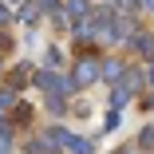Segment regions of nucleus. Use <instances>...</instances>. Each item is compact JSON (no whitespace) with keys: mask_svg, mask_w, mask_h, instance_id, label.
<instances>
[{"mask_svg":"<svg viewBox=\"0 0 154 154\" xmlns=\"http://www.w3.org/2000/svg\"><path fill=\"white\" fill-rule=\"evenodd\" d=\"M36 87H44L48 95H71V91H75V83H71V79L55 75V71H40V75H36Z\"/></svg>","mask_w":154,"mask_h":154,"instance_id":"obj_1","label":"nucleus"},{"mask_svg":"<svg viewBox=\"0 0 154 154\" xmlns=\"http://www.w3.org/2000/svg\"><path fill=\"white\" fill-rule=\"evenodd\" d=\"M99 79V63H95V59H79V63H75V91H83V87H91V83H95Z\"/></svg>","mask_w":154,"mask_h":154,"instance_id":"obj_2","label":"nucleus"},{"mask_svg":"<svg viewBox=\"0 0 154 154\" xmlns=\"http://www.w3.org/2000/svg\"><path fill=\"white\" fill-rule=\"evenodd\" d=\"M134 28H138L134 20H115V16H111V32H107V36H111V40H131Z\"/></svg>","mask_w":154,"mask_h":154,"instance_id":"obj_3","label":"nucleus"},{"mask_svg":"<svg viewBox=\"0 0 154 154\" xmlns=\"http://www.w3.org/2000/svg\"><path fill=\"white\" fill-rule=\"evenodd\" d=\"M131 44H134V51H138V55L154 59V36H146V32H134V36H131Z\"/></svg>","mask_w":154,"mask_h":154,"instance_id":"obj_4","label":"nucleus"},{"mask_svg":"<svg viewBox=\"0 0 154 154\" xmlns=\"http://www.w3.org/2000/svg\"><path fill=\"white\" fill-rule=\"evenodd\" d=\"M119 83H122V87H127L131 95H134V91L142 87V75H138V71H122V75H119Z\"/></svg>","mask_w":154,"mask_h":154,"instance_id":"obj_5","label":"nucleus"},{"mask_svg":"<svg viewBox=\"0 0 154 154\" xmlns=\"http://www.w3.org/2000/svg\"><path fill=\"white\" fill-rule=\"evenodd\" d=\"M28 154H51V138L44 134V138H32L28 142Z\"/></svg>","mask_w":154,"mask_h":154,"instance_id":"obj_6","label":"nucleus"},{"mask_svg":"<svg viewBox=\"0 0 154 154\" xmlns=\"http://www.w3.org/2000/svg\"><path fill=\"white\" fill-rule=\"evenodd\" d=\"M99 75H107V79H119V75H122V63H119V59H107V63L99 67Z\"/></svg>","mask_w":154,"mask_h":154,"instance_id":"obj_7","label":"nucleus"},{"mask_svg":"<svg viewBox=\"0 0 154 154\" xmlns=\"http://www.w3.org/2000/svg\"><path fill=\"white\" fill-rule=\"evenodd\" d=\"M51 20H55V28H71V12L67 8H51Z\"/></svg>","mask_w":154,"mask_h":154,"instance_id":"obj_8","label":"nucleus"},{"mask_svg":"<svg viewBox=\"0 0 154 154\" xmlns=\"http://www.w3.org/2000/svg\"><path fill=\"white\" fill-rule=\"evenodd\" d=\"M122 103H131V91H127V87L119 83V91H115V95H111V107H122Z\"/></svg>","mask_w":154,"mask_h":154,"instance_id":"obj_9","label":"nucleus"},{"mask_svg":"<svg viewBox=\"0 0 154 154\" xmlns=\"http://www.w3.org/2000/svg\"><path fill=\"white\" fill-rule=\"evenodd\" d=\"M67 12L71 16H87V0H67Z\"/></svg>","mask_w":154,"mask_h":154,"instance_id":"obj_10","label":"nucleus"},{"mask_svg":"<svg viewBox=\"0 0 154 154\" xmlns=\"http://www.w3.org/2000/svg\"><path fill=\"white\" fill-rule=\"evenodd\" d=\"M138 146H146V150H154V127H146V131L138 134Z\"/></svg>","mask_w":154,"mask_h":154,"instance_id":"obj_11","label":"nucleus"},{"mask_svg":"<svg viewBox=\"0 0 154 154\" xmlns=\"http://www.w3.org/2000/svg\"><path fill=\"white\" fill-rule=\"evenodd\" d=\"M12 103H16V91H12V87H4V91H0V111L12 107Z\"/></svg>","mask_w":154,"mask_h":154,"instance_id":"obj_12","label":"nucleus"},{"mask_svg":"<svg viewBox=\"0 0 154 154\" xmlns=\"http://www.w3.org/2000/svg\"><path fill=\"white\" fill-rule=\"evenodd\" d=\"M36 16H40V12H36V8H32V4H28V8H24V12H20V20H24V24H36Z\"/></svg>","mask_w":154,"mask_h":154,"instance_id":"obj_13","label":"nucleus"},{"mask_svg":"<svg viewBox=\"0 0 154 154\" xmlns=\"http://www.w3.org/2000/svg\"><path fill=\"white\" fill-rule=\"evenodd\" d=\"M48 107H51V111L59 115V111H63V95H51V99H48Z\"/></svg>","mask_w":154,"mask_h":154,"instance_id":"obj_14","label":"nucleus"},{"mask_svg":"<svg viewBox=\"0 0 154 154\" xmlns=\"http://www.w3.org/2000/svg\"><path fill=\"white\" fill-rule=\"evenodd\" d=\"M0 24H12V12H8L4 4H0Z\"/></svg>","mask_w":154,"mask_h":154,"instance_id":"obj_15","label":"nucleus"},{"mask_svg":"<svg viewBox=\"0 0 154 154\" xmlns=\"http://www.w3.org/2000/svg\"><path fill=\"white\" fill-rule=\"evenodd\" d=\"M12 146H8V134H0V154H8Z\"/></svg>","mask_w":154,"mask_h":154,"instance_id":"obj_16","label":"nucleus"},{"mask_svg":"<svg viewBox=\"0 0 154 154\" xmlns=\"http://www.w3.org/2000/svg\"><path fill=\"white\" fill-rule=\"evenodd\" d=\"M115 4H119V8H127V12H131V8H134V0H115Z\"/></svg>","mask_w":154,"mask_h":154,"instance_id":"obj_17","label":"nucleus"},{"mask_svg":"<svg viewBox=\"0 0 154 154\" xmlns=\"http://www.w3.org/2000/svg\"><path fill=\"white\" fill-rule=\"evenodd\" d=\"M138 4H142V8H146V12H154V0H138Z\"/></svg>","mask_w":154,"mask_h":154,"instance_id":"obj_18","label":"nucleus"},{"mask_svg":"<svg viewBox=\"0 0 154 154\" xmlns=\"http://www.w3.org/2000/svg\"><path fill=\"white\" fill-rule=\"evenodd\" d=\"M146 83H150V87H154V67H150V71H146Z\"/></svg>","mask_w":154,"mask_h":154,"instance_id":"obj_19","label":"nucleus"},{"mask_svg":"<svg viewBox=\"0 0 154 154\" xmlns=\"http://www.w3.org/2000/svg\"><path fill=\"white\" fill-rule=\"evenodd\" d=\"M40 4H44V8H55V0H40Z\"/></svg>","mask_w":154,"mask_h":154,"instance_id":"obj_20","label":"nucleus"},{"mask_svg":"<svg viewBox=\"0 0 154 154\" xmlns=\"http://www.w3.org/2000/svg\"><path fill=\"white\" fill-rule=\"evenodd\" d=\"M119 154H134V150H119Z\"/></svg>","mask_w":154,"mask_h":154,"instance_id":"obj_21","label":"nucleus"},{"mask_svg":"<svg viewBox=\"0 0 154 154\" xmlns=\"http://www.w3.org/2000/svg\"><path fill=\"white\" fill-rule=\"evenodd\" d=\"M150 107H154V95H150Z\"/></svg>","mask_w":154,"mask_h":154,"instance_id":"obj_22","label":"nucleus"},{"mask_svg":"<svg viewBox=\"0 0 154 154\" xmlns=\"http://www.w3.org/2000/svg\"><path fill=\"white\" fill-rule=\"evenodd\" d=\"M87 154H91V150H87Z\"/></svg>","mask_w":154,"mask_h":154,"instance_id":"obj_23","label":"nucleus"}]
</instances>
